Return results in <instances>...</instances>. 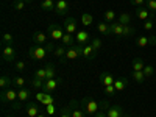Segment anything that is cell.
Returning a JSON list of instances; mask_svg holds the SVG:
<instances>
[{"instance_id": "33", "label": "cell", "mask_w": 156, "mask_h": 117, "mask_svg": "<svg viewBox=\"0 0 156 117\" xmlns=\"http://www.w3.org/2000/svg\"><path fill=\"white\" fill-rule=\"evenodd\" d=\"M45 70H47V80L56 76V70H55V66H53V64H47V66H45Z\"/></svg>"}, {"instance_id": "13", "label": "cell", "mask_w": 156, "mask_h": 117, "mask_svg": "<svg viewBox=\"0 0 156 117\" xmlns=\"http://www.w3.org/2000/svg\"><path fill=\"white\" fill-rule=\"evenodd\" d=\"M125 112H123V108L119 106V105H112V106H108L106 109V117H122Z\"/></svg>"}, {"instance_id": "15", "label": "cell", "mask_w": 156, "mask_h": 117, "mask_svg": "<svg viewBox=\"0 0 156 117\" xmlns=\"http://www.w3.org/2000/svg\"><path fill=\"white\" fill-rule=\"evenodd\" d=\"M151 16H153V14H150V11H148L147 6H139V8L136 9V17H137L139 20H148Z\"/></svg>"}, {"instance_id": "44", "label": "cell", "mask_w": 156, "mask_h": 117, "mask_svg": "<svg viewBox=\"0 0 156 117\" xmlns=\"http://www.w3.org/2000/svg\"><path fill=\"white\" fill-rule=\"evenodd\" d=\"M45 108H47V109H45V114H47V115H53V114H55V103L47 105Z\"/></svg>"}, {"instance_id": "11", "label": "cell", "mask_w": 156, "mask_h": 117, "mask_svg": "<svg viewBox=\"0 0 156 117\" xmlns=\"http://www.w3.org/2000/svg\"><path fill=\"white\" fill-rule=\"evenodd\" d=\"M109 34H114L115 37H123V25L119 22L109 23Z\"/></svg>"}, {"instance_id": "40", "label": "cell", "mask_w": 156, "mask_h": 117, "mask_svg": "<svg viewBox=\"0 0 156 117\" xmlns=\"http://www.w3.org/2000/svg\"><path fill=\"white\" fill-rule=\"evenodd\" d=\"M142 72H144V75L148 78V76H151V75L154 73V67H153V66H145Z\"/></svg>"}, {"instance_id": "36", "label": "cell", "mask_w": 156, "mask_h": 117, "mask_svg": "<svg viewBox=\"0 0 156 117\" xmlns=\"http://www.w3.org/2000/svg\"><path fill=\"white\" fill-rule=\"evenodd\" d=\"M115 20V12L112 11V9H108L106 12H105V22H114Z\"/></svg>"}, {"instance_id": "20", "label": "cell", "mask_w": 156, "mask_h": 117, "mask_svg": "<svg viewBox=\"0 0 156 117\" xmlns=\"http://www.w3.org/2000/svg\"><path fill=\"white\" fill-rule=\"evenodd\" d=\"M66 51H67V47L66 45H56V48H55V56L56 58H59L61 59V62H64V56H66Z\"/></svg>"}, {"instance_id": "28", "label": "cell", "mask_w": 156, "mask_h": 117, "mask_svg": "<svg viewBox=\"0 0 156 117\" xmlns=\"http://www.w3.org/2000/svg\"><path fill=\"white\" fill-rule=\"evenodd\" d=\"M55 6H56V2H53V0H44L41 3V8L44 11H51V9H55Z\"/></svg>"}, {"instance_id": "50", "label": "cell", "mask_w": 156, "mask_h": 117, "mask_svg": "<svg viewBox=\"0 0 156 117\" xmlns=\"http://www.w3.org/2000/svg\"><path fill=\"white\" fill-rule=\"evenodd\" d=\"M94 117H106V111H105V109H100V111H98Z\"/></svg>"}, {"instance_id": "22", "label": "cell", "mask_w": 156, "mask_h": 117, "mask_svg": "<svg viewBox=\"0 0 156 117\" xmlns=\"http://www.w3.org/2000/svg\"><path fill=\"white\" fill-rule=\"evenodd\" d=\"M117 22L122 25H129L131 23V14L129 12H120V16L117 17Z\"/></svg>"}, {"instance_id": "16", "label": "cell", "mask_w": 156, "mask_h": 117, "mask_svg": "<svg viewBox=\"0 0 156 117\" xmlns=\"http://www.w3.org/2000/svg\"><path fill=\"white\" fill-rule=\"evenodd\" d=\"M98 80L101 81V84H105V86H109V84H114V76L111 75V73H108V72H101L100 73V76H98Z\"/></svg>"}, {"instance_id": "42", "label": "cell", "mask_w": 156, "mask_h": 117, "mask_svg": "<svg viewBox=\"0 0 156 117\" xmlns=\"http://www.w3.org/2000/svg\"><path fill=\"white\" fill-rule=\"evenodd\" d=\"M117 92L115 90V87H114V84H109V86H105V94H108V95H114Z\"/></svg>"}, {"instance_id": "8", "label": "cell", "mask_w": 156, "mask_h": 117, "mask_svg": "<svg viewBox=\"0 0 156 117\" xmlns=\"http://www.w3.org/2000/svg\"><path fill=\"white\" fill-rule=\"evenodd\" d=\"M3 61L5 62H14L16 61V50L12 45H5L3 47Z\"/></svg>"}, {"instance_id": "12", "label": "cell", "mask_w": 156, "mask_h": 117, "mask_svg": "<svg viewBox=\"0 0 156 117\" xmlns=\"http://www.w3.org/2000/svg\"><path fill=\"white\" fill-rule=\"evenodd\" d=\"M75 41H76V44L78 45H86L89 41H90V36H89V33L87 31H76L75 33Z\"/></svg>"}, {"instance_id": "46", "label": "cell", "mask_w": 156, "mask_h": 117, "mask_svg": "<svg viewBox=\"0 0 156 117\" xmlns=\"http://www.w3.org/2000/svg\"><path fill=\"white\" fill-rule=\"evenodd\" d=\"M44 97H45V92H44V90H41V92H37V94H34V98H36L37 101H41V103H42Z\"/></svg>"}, {"instance_id": "10", "label": "cell", "mask_w": 156, "mask_h": 117, "mask_svg": "<svg viewBox=\"0 0 156 117\" xmlns=\"http://www.w3.org/2000/svg\"><path fill=\"white\" fill-rule=\"evenodd\" d=\"M62 27H64V31H66V33L75 34L76 33V20L73 17H67L66 20L62 22Z\"/></svg>"}, {"instance_id": "49", "label": "cell", "mask_w": 156, "mask_h": 117, "mask_svg": "<svg viewBox=\"0 0 156 117\" xmlns=\"http://www.w3.org/2000/svg\"><path fill=\"white\" fill-rule=\"evenodd\" d=\"M14 8H16L17 11H22V9L25 8V2H14Z\"/></svg>"}, {"instance_id": "35", "label": "cell", "mask_w": 156, "mask_h": 117, "mask_svg": "<svg viewBox=\"0 0 156 117\" xmlns=\"http://www.w3.org/2000/svg\"><path fill=\"white\" fill-rule=\"evenodd\" d=\"M12 41H14V37H12L11 33H5V34L2 36V42H3V45H12Z\"/></svg>"}, {"instance_id": "51", "label": "cell", "mask_w": 156, "mask_h": 117, "mask_svg": "<svg viewBox=\"0 0 156 117\" xmlns=\"http://www.w3.org/2000/svg\"><path fill=\"white\" fill-rule=\"evenodd\" d=\"M16 2H25V3H30V2H33V0H16Z\"/></svg>"}, {"instance_id": "34", "label": "cell", "mask_w": 156, "mask_h": 117, "mask_svg": "<svg viewBox=\"0 0 156 117\" xmlns=\"http://www.w3.org/2000/svg\"><path fill=\"white\" fill-rule=\"evenodd\" d=\"M12 86H16V87H19V89L25 87V78H22V76H14V78H12Z\"/></svg>"}, {"instance_id": "3", "label": "cell", "mask_w": 156, "mask_h": 117, "mask_svg": "<svg viewBox=\"0 0 156 117\" xmlns=\"http://www.w3.org/2000/svg\"><path fill=\"white\" fill-rule=\"evenodd\" d=\"M64 27H61L59 23H50L47 27V33L50 34V37L53 39V41H61L62 36L66 34V31L62 30Z\"/></svg>"}, {"instance_id": "37", "label": "cell", "mask_w": 156, "mask_h": 117, "mask_svg": "<svg viewBox=\"0 0 156 117\" xmlns=\"http://www.w3.org/2000/svg\"><path fill=\"white\" fill-rule=\"evenodd\" d=\"M90 45H92V48H94L95 51H98V50L101 48V39H100V37H94L92 41H90Z\"/></svg>"}, {"instance_id": "30", "label": "cell", "mask_w": 156, "mask_h": 117, "mask_svg": "<svg viewBox=\"0 0 156 117\" xmlns=\"http://www.w3.org/2000/svg\"><path fill=\"white\" fill-rule=\"evenodd\" d=\"M97 30L101 33V34H109V23L108 22H100L97 25Z\"/></svg>"}, {"instance_id": "55", "label": "cell", "mask_w": 156, "mask_h": 117, "mask_svg": "<svg viewBox=\"0 0 156 117\" xmlns=\"http://www.w3.org/2000/svg\"><path fill=\"white\" fill-rule=\"evenodd\" d=\"M53 2H56V0H53Z\"/></svg>"}, {"instance_id": "17", "label": "cell", "mask_w": 156, "mask_h": 117, "mask_svg": "<svg viewBox=\"0 0 156 117\" xmlns=\"http://www.w3.org/2000/svg\"><path fill=\"white\" fill-rule=\"evenodd\" d=\"M17 95H19V101H20V103L28 101V100H30V97H31V90H30V89H27V87H22V89H19V90H17Z\"/></svg>"}, {"instance_id": "21", "label": "cell", "mask_w": 156, "mask_h": 117, "mask_svg": "<svg viewBox=\"0 0 156 117\" xmlns=\"http://www.w3.org/2000/svg\"><path fill=\"white\" fill-rule=\"evenodd\" d=\"M126 84H128V78H119V80H115L114 81V87H115V90L117 92H120V90H123L125 87H126Z\"/></svg>"}, {"instance_id": "54", "label": "cell", "mask_w": 156, "mask_h": 117, "mask_svg": "<svg viewBox=\"0 0 156 117\" xmlns=\"http://www.w3.org/2000/svg\"><path fill=\"white\" fill-rule=\"evenodd\" d=\"M6 117H11V115H6Z\"/></svg>"}, {"instance_id": "5", "label": "cell", "mask_w": 156, "mask_h": 117, "mask_svg": "<svg viewBox=\"0 0 156 117\" xmlns=\"http://www.w3.org/2000/svg\"><path fill=\"white\" fill-rule=\"evenodd\" d=\"M62 83V78L61 76H55V78H50V80H45L44 81V86L41 90H44L45 94H50V92H53V90L58 87V84Z\"/></svg>"}, {"instance_id": "52", "label": "cell", "mask_w": 156, "mask_h": 117, "mask_svg": "<svg viewBox=\"0 0 156 117\" xmlns=\"http://www.w3.org/2000/svg\"><path fill=\"white\" fill-rule=\"evenodd\" d=\"M36 117H47V114H37Z\"/></svg>"}, {"instance_id": "27", "label": "cell", "mask_w": 156, "mask_h": 117, "mask_svg": "<svg viewBox=\"0 0 156 117\" xmlns=\"http://www.w3.org/2000/svg\"><path fill=\"white\" fill-rule=\"evenodd\" d=\"M92 22H94L92 14H89V12H83V16H81V23L84 25V27H89V25H92Z\"/></svg>"}, {"instance_id": "47", "label": "cell", "mask_w": 156, "mask_h": 117, "mask_svg": "<svg viewBox=\"0 0 156 117\" xmlns=\"http://www.w3.org/2000/svg\"><path fill=\"white\" fill-rule=\"evenodd\" d=\"M145 2H147V0H129V3H131V5H136V6H142Z\"/></svg>"}, {"instance_id": "6", "label": "cell", "mask_w": 156, "mask_h": 117, "mask_svg": "<svg viewBox=\"0 0 156 117\" xmlns=\"http://www.w3.org/2000/svg\"><path fill=\"white\" fill-rule=\"evenodd\" d=\"M83 47L84 45H78V44L69 47L67 51H66V56H64V61L66 59H76V58L83 56Z\"/></svg>"}, {"instance_id": "32", "label": "cell", "mask_w": 156, "mask_h": 117, "mask_svg": "<svg viewBox=\"0 0 156 117\" xmlns=\"http://www.w3.org/2000/svg\"><path fill=\"white\" fill-rule=\"evenodd\" d=\"M44 81H45V80H42V78H37V76H34L33 80H31V87H33V89H42Z\"/></svg>"}, {"instance_id": "29", "label": "cell", "mask_w": 156, "mask_h": 117, "mask_svg": "<svg viewBox=\"0 0 156 117\" xmlns=\"http://www.w3.org/2000/svg\"><path fill=\"white\" fill-rule=\"evenodd\" d=\"M133 34H136V28L131 25H123V37H131Z\"/></svg>"}, {"instance_id": "31", "label": "cell", "mask_w": 156, "mask_h": 117, "mask_svg": "<svg viewBox=\"0 0 156 117\" xmlns=\"http://www.w3.org/2000/svg\"><path fill=\"white\" fill-rule=\"evenodd\" d=\"M131 75H133V80H134V81H137V83H144V81H145V78H147L142 70H140V72H134V70H133V72H131Z\"/></svg>"}, {"instance_id": "43", "label": "cell", "mask_w": 156, "mask_h": 117, "mask_svg": "<svg viewBox=\"0 0 156 117\" xmlns=\"http://www.w3.org/2000/svg\"><path fill=\"white\" fill-rule=\"evenodd\" d=\"M153 17H154V16H151V17H150V19H148V20H147V22L144 23V28H145L147 31L153 30Z\"/></svg>"}, {"instance_id": "2", "label": "cell", "mask_w": 156, "mask_h": 117, "mask_svg": "<svg viewBox=\"0 0 156 117\" xmlns=\"http://www.w3.org/2000/svg\"><path fill=\"white\" fill-rule=\"evenodd\" d=\"M0 100H2L3 105L6 103H16L19 100V95H17V90L12 89V87H8V89H3L2 94H0Z\"/></svg>"}, {"instance_id": "38", "label": "cell", "mask_w": 156, "mask_h": 117, "mask_svg": "<svg viewBox=\"0 0 156 117\" xmlns=\"http://www.w3.org/2000/svg\"><path fill=\"white\" fill-rule=\"evenodd\" d=\"M34 76L42 78V80H47V70H45V67H44V69H37V70H34Z\"/></svg>"}, {"instance_id": "4", "label": "cell", "mask_w": 156, "mask_h": 117, "mask_svg": "<svg viewBox=\"0 0 156 117\" xmlns=\"http://www.w3.org/2000/svg\"><path fill=\"white\" fill-rule=\"evenodd\" d=\"M47 53H48V50L44 47V45H33V47H30V50H28V55H30V58L31 59H45L47 58Z\"/></svg>"}, {"instance_id": "9", "label": "cell", "mask_w": 156, "mask_h": 117, "mask_svg": "<svg viewBox=\"0 0 156 117\" xmlns=\"http://www.w3.org/2000/svg\"><path fill=\"white\" fill-rule=\"evenodd\" d=\"M69 0H56V6H55V12L58 16H64L69 11Z\"/></svg>"}, {"instance_id": "19", "label": "cell", "mask_w": 156, "mask_h": 117, "mask_svg": "<svg viewBox=\"0 0 156 117\" xmlns=\"http://www.w3.org/2000/svg\"><path fill=\"white\" fill-rule=\"evenodd\" d=\"M131 67H133L134 72H140V70H144L145 62H144V59H142V58H134L131 61Z\"/></svg>"}, {"instance_id": "39", "label": "cell", "mask_w": 156, "mask_h": 117, "mask_svg": "<svg viewBox=\"0 0 156 117\" xmlns=\"http://www.w3.org/2000/svg\"><path fill=\"white\" fill-rule=\"evenodd\" d=\"M51 103H55V97H51L50 94H45V97H44V100H42V105H51Z\"/></svg>"}, {"instance_id": "14", "label": "cell", "mask_w": 156, "mask_h": 117, "mask_svg": "<svg viewBox=\"0 0 156 117\" xmlns=\"http://www.w3.org/2000/svg\"><path fill=\"white\" fill-rule=\"evenodd\" d=\"M31 39L36 45H45L47 44V34L42 33V31H34L31 34Z\"/></svg>"}, {"instance_id": "41", "label": "cell", "mask_w": 156, "mask_h": 117, "mask_svg": "<svg viewBox=\"0 0 156 117\" xmlns=\"http://www.w3.org/2000/svg\"><path fill=\"white\" fill-rule=\"evenodd\" d=\"M147 8H148V11H151V12H156V0H147Z\"/></svg>"}, {"instance_id": "25", "label": "cell", "mask_w": 156, "mask_h": 117, "mask_svg": "<svg viewBox=\"0 0 156 117\" xmlns=\"http://www.w3.org/2000/svg\"><path fill=\"white\" fill-rule=\"evenodd\" d=\"M136 44H137V47H147V45L151 44V37H148V36H139L136 39Z\"/></svg>"}, {"instance_id": "1", "label": "cell", "mask_w": 156, "mask_h": 117, "mask_svg": "<svg viewBox=\"0 0 156 117\" xmlns=\"http://www.w3.org/2000/svg\"><path fill=\"white\" fill-rule=\"evenodd\" d=\"M80 105H81V108L84 109V112L89 114V115H95V114L101 109L100 101H97V100H94V98H90V97L81 98V100H80Z\"/></svg>"}, {"instance_id": "24", "label": "cell", "mask_w": 156, "mask_h": 117, "mask_svg": "<svg viewBox=\"0 0 156 117\" xmlns=\"http://www.w3.org/2000/svg\"><path fill=\"white\" fill-rule=\"evenodd\" d=\"M73 42H75V37H73L72 34H69V33H66V34L62 36V39H61V44H62V45H66V47H72V45H75Z\"/></svg>"}, {"instance_id": "7", "label": "cell", "mask_w": 156, "mask_h": 117, "mask_svg": "<svg viewBox=\"0 0 156 117\" xmlns=\"http://www.w3.org/2000/svg\"><path fill=\"white\" fill-rule=\"evenodd\" d=\"M69 106H70V114H72V117H86V112H84V109L81 108V105H80V101H78V100H72V101L69 103Z\"/></svg>"}, {"instance_id": "23", "label": "cell", "mask_w": 156, "mask_h": 117, "mask_svg": "<svg viewBox=\"0 0 156 117\" xmlns=\"http://www.w3.org/2000/svg\"><path fill=\"white\" fill-rule=\"evenodd\" d=\"M9 86H12V78L9 75H2V78H0V87L8 89Z\"/></svg>"}, {"instance_id": "26", "label": "cell", "mask_w": 156, "mask_h": 117, "mask_svg": "<svg viewBox=\"0 0 156 117\" xmlns=\"http://www.w3.org/2000/svg\"><path fill=\"white\" fill-rule=\"evenodd\" d=\"M94 56H95V50L92 48V45H84V47H83V58L92 59Z\"/></svg>"}, {"instance_id": "18", "label": "cell", "mask_w": 156, "mask_h": 117, "mask_svg": "<svg viewBox=\"0 0 156 117\" xmlns=\"http://www.w3.org/2000/svg\"><path fill=\"white\" fill-rule=\"evenodd\" d=\"M25 111H27V115L28 117H36L37 114H41V112H39V106L36 105L34 101H30L28 105H27V109H25Z\"/></svg>"}, {"instance_id": "45", "label": "cell", "mask_w": 156, "mask_h": 117, "mask_svg": "<svg viewBox=\"0 0 156 117\" xmlns=\"http://www.w3.org/2000/svg\"><path fill=\"white\" fill-rule=\"evenodd\" d=\"M59 117H72V114H70V106L62 108V111H61V115H59Z\"/></svg>"}, {"instance_id": "56", "label": "cell", "mask_w": 156, "mask_h": 117, "mask_svg": "<svg viewBox=\"0 0 156 117\" xmlns=\"http://www.w3.org/2000/svg\"><path fill=\"white\" fill-rule=\"evenodd\" d=\"M27 117H28V115H27Z\"/></svg>"}, {"instance_id": "48", "label": "cell", "mask_w": 156, "mask_h": 117, "mask_svg": "<svg viewBox=\"0 0 156 117\" xmlns=\"http://www.w3.org/2000/svg\"><path fill=\"white\" fill-rule=\"evenodd\" d=\"M25 69V62L23 61H16V70H23Z\"/></svg>"}, {"instance_id": "53", "label": "cell", "mask_w": 156, "mask_h": 117, "mask_svg": "<svg viewBox=\"0 0 156 117\" xmlns=\"http://www.w3.org/2000/svg\"><path fill=\"white\" fill-rule=\"evenodd\" d=\"M122 117H129V115H128V114H123V115H122Z\"/></svg>"}]
</instances>
